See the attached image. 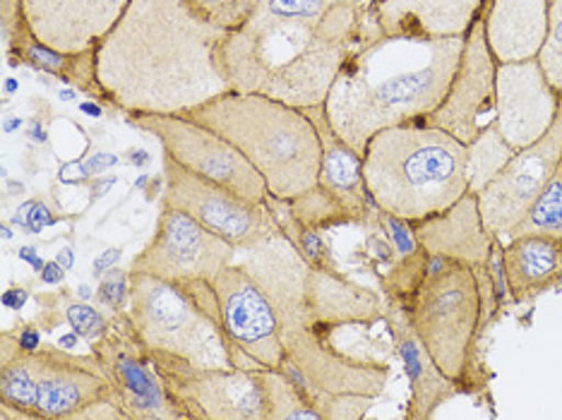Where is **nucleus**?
<instances>
[{"instance_id": "obj_1", "label": "nucleus", "mask_w": 562, "mask_h": 420, "mask_svg": "<svg viewBox=\"0 0 562 420\" xmlns=\"http://www.w3.org/2000/svg\"><path fill=\"white\" fill-rule=\"evenodd\" d=\"M226 36L188 0H131L97 48L99 84L127 116L195 109L232 92L220 63Z\"/></svg>"}, {"instance_id": "obj_2", "label": "nucleus", "mask_w": 562, "mask_h": 420, "mask_svg": "<svg viewBox=\"0 0 562 420\" xmlns=\"http://www.w3.org/2000/svg\"><path fill=\"white\" fill-rule=\"evenodd\" d=\"M380 34L373 0L337 5L321 22L252 18L226 36L220 63L232 92L305 111L325 106L347 58Z\"/></svg>"}, {"instance_id": "obj_3", "label": "nucleus", "mask_w": 562, "mask_h": 420, "mask_svg": "<svg viewBox=\"0 0 562 420\" xmlns=\"http://www.w3.org/2000/svg\"><path fill=\"white\" fill-rule=\"evenodd\" d=\"M380 282L385 300L404 313L408 327L462 397H479L491 387L485 339L505 310L485 266L420 248L394 262Z\"/></svg>"}, {"instance_id": "obj_4", "label": "nucleus", "mask_w": 562, "mask_h": 420, "mask_svg": "<svg viewBox=\"0 0 562 420\" xmlns=\"http://www.w3.org/2000/svg\"><path fill=\"white\" fill-rule=\"evenodd\" d=\"M467 36L392 39L380 34L344 63L325 113L337 135L363 157L385 127L420 125L447 97Z\"/></svg>"}, {"instance_id": "obj_5", "label": "nucleus", "mask_w": 562, "mask_h": 420, "mask_svg": "<svg viewBox=\"0 0 562 420\" xmlns=\"http://www.w3.org/2000/svg\"><path fill=\"white\" fill-rule=\"evenodd\" d=\"M181 116L228 139L265 178L272 200H296L317 185L323 143L305 111L262 94L226 92Z\"/></svg>"}, {"instance_id": "obj_6", "label": "nucleus", "mask_w": 562, "mask_h": 420, "mask_svg": "<svg viewBox=\"0 0 562 420\" xmlns=\"http://www.w3.org/2000/svg\"><path fill=\"white\" fill-rule=\"evenodd\" d=\"M363 178L378 209L418 224L469 193L467 145L428 125L385 127L366 145Z\"/></svg>"}, {"instance_id": "obj_7", "label": "nucleus", "mask_w": 562, "mask_h": 420, "mask_svg": "<svg viewBox=\"0 0 562 420\" xmlns=\"http://www.w3.org/2000/svg\"><path fill=\"white\" fill-rule=\"evenodd\" d=\"M238 254V262L258 279L270 298L279 317V332L303 329L331 337L385 322L387 303L378 291L351 282L341 272L315 270L281 231Z\"/></svg>"}, {"instance_id": "obj_8", "label": "nucleus", "mask_w": 562, "mask_h": 420, "mask_svg": "<svg viewBox=\"0 0 562 420\" xmlns=\"http://www.w3.org/2000/svg\"><path fill=\"white\" fill-rule=\"evenodd\" d=\"M119 401L104 365L92 351L75 353L44 347L24 353L15 334H0V404L20 409L27 420H78L97 401Z\"/></svg>"}, {"instance_id": "obj_9", "label": "nucleus", "mask_w": 562, "mask_h": 420, "mask_svg": "<svg viewBox=\"0 0 562 420\" xmlns=\"http://www.w3.org/2000/svg\"><path fill=\"white\" fill-rule=\"evenodd\" d=\"M127 315L149 349L176 353L202 367H232L212 279L164 282L159 276L131 272Z\"/></svg>"}, {"instance_id": "obj_10", "label": "nucleus", "mask_w": 562, "mask_h": 420, "mask_svg": "<svg viewBox=\"0 0 562 420\" xmlns=\"http://www.w3.org/2000/svg\"><path fill=\"white\" fill-rule=\"evenodd\" d=\"M284 371L323 420H361L385 391L392 365L382 353L344 349L337 334L284 329Z\"/></svg>"}, {"instance_id": "obj_11", "label": "nucleus", "mask_w": 562, "mask_h": 420, "mask_svg": "<svg viewBox=\"0 0 562 420\" xmlns=\"http://www.w3.org/2000/svg\"><path fill=\"white\" fill-rule=\"evenodd\" d=\"M149 351L166 389L188 420H267L262 371L202 367L169 351Z\"/></svg>"}, {"instance_id": "obj_12", "label": "nucleus", "mask_w": 562, "mask_h": 420, "mask_svg": "<svg viewBox=\"0 0 562 420\" xmlns=\"http://www.w3.org/2000/svg\"><path fill=\"white\" fill-rule=\"evenodd\" d=\"M127 123L155 135L164 155H169L183 169L198 173L204 181L232 190L255 205L270 202V190H267L258 169L228 139L216 135L210 127L190 121L181 113H171V116L139 113V116H127Z\"/></svg>"}, {"instance_id": "obj_13", "label": "nucleus", "mask_w": 562, "mask_h": 420, "mask_svg": "<svg viewBox=\"0 0 562 420\" xmlns=\"http://www.w3.org/2000/svg\"><path fill=\"white\" fill-rule=\"evenodd\" d=\"M161 202L190 214L238 252L260 246L281 231L270 205H255L232 190L204 181L169 155H164Z\"/></svg>"}, {"instance_id": "obj_14", "label": "nucleus", "mask_w": 562, "mask_h": 420, "mask_svg": "<svg viewBox=\"0 0 562 420\" xmlns=\"http://www.w3.org/2000/svg\"><path fill=\"white\" fill-rule=\"evenodd\" d=\"M228 341V363L238 371H277L284 361L279 317L270 298L236 258L212 276Z\"/></svg>"}, {"instance_id": "obj_15", "label": "nucleus", "mask_w": 562, "mask_h": 420, "mask_svg": "<svg viewBox=\"0 0 562 420\" xmlns=\"http://www.w3.org/2000/svg\"><path fill=\"white\" fill-rule=\"evenodd\" d=\"M116 387L127 420H188L157 373L151 351L139 339L127 310L111 315L109 332L89 343Z\"/></svg>"}, {"instance_id": "obj_16", "label": "nucleus", "mask_w": 562, "mask_h": 420, "mask_svg": "<svg viewBox=\"0 0 562 420\" xmlns=\"http://www.w3.org/2000/svg\"><path fill=\"white\" fill-rule=\"evenodd\" d=\"M236 258L238 250L232 243L207 231L190 214L161 202L155 236L127 270L159 276L164 282H190L212 279Z\"/></svg>"}, {"instance_id": "obj_17", "label": "nucleus", "mask_w": 562, "mask_h": 420, "mask_svg": "<svg viewBox=\"0 0 562 420\" xmlns=\"http://www.w3.org/2000/svg\"><path fill=\"white\" fill-rule=\"evenodd\" d=\"M562 167V104L558 118L539 143L519 149L507 167L479 193L483 224L497 238H507L529 214L546 185Z\"/></svg>"}, {"instance_id": "obj_18", "label": "nucleus", "mask_w": 562, "mask_h": 420, "mask_svg": "<svg viewBox=\"0 0 562 420\" xmlns=\"http://www.w3.org/2000/svg\"><path fill=\"white\" fill-rule=\"evenodd\" d=\"M495 72L497 63L485 42V24L481 15L467 34L462 60H459L447 97L420 125L438 127L462 145L474 143L495 121Z\"/></svg>"}, {"instance_id": "obj_19", "label": "nucleus", "mask_w": 562, "mask_h": 420, "mask_svg": "<svg viewBox=\"0 0 562 420\" xmlns=\"http://www.w3.org/2000/svg\"><path fill=\"white\" fill-rule=\"evenodd\" d=\"M562 97L548 84L539 60L503 63L495 72V123L515 151L551 130Z\"/></svg>"}, {"instance_id": "obj_20", "label": "nucleus", "mask_w": 562, "mask_h": 420, "mask_svg": "<svg viewBox=\"0 0 562 420\" xmlns=\"http://www.w3.org/2000/svg\"><path fill=\"white\" fill-rule=\"evenodd\" d=\"M127 5L131 0H22L32 34L63 54L97 50Z\"/></svg>"}, {"instance_id": "obj_21", "label": "nucleus", "mask_w": 562, "mask_h": 420, "mask_svg": "<svg viewBox=\"0 0 562 420\" xmlns=\"http://www.w3.org/2000/svg\"><path fill=\"white\" fill-rule=\"evenodd\" d=\"M488 0H378L380 30L392 39H454L481 20Z\"/></svg>"}, {"instance_id": "obj_22", "label": "nucleus", "mask_w": 562, "mask_h": 420, "mask_svg": "<svg viewBox=\"0 0 562 420\" xmlns=\"http://www.w3.org/2000/svg\"><path fill=\"white\" fill-rule=\"evenodd\" d=\"M385 322L394 351H397L404 365V375L408 379V404L404 413L408 420L432 418L440 411V406L452 401L454 397H462V391H459L454 382L440 373V367L430 359V353L414 334V329L408 327L406 317L397 305L387 303Z\"/></svg>"}, {"instance_id": "obj_23", "label": "nucleus", "mask_w": 562, "mask_h": 420, "mask_svg": "<svg viewBox=\"0 0 562 420\" xmlns=\"http://www.w3.org/2000/svg\"><path fill=\"white\" fill-rule=\"evenodd\" d=\"M420 248L440 258H450L471 266H485L495 236L485 228L479 195L467 193L450 209L414 224Z\"/></svg>"}, {"instance_id": "obj_24", "label": "nucleus", "mask_w": 562, "mask_h": 420, "mask_svg": "<svg viewBox=\"0 0 562 420\" xmlns=\"http://www.w3.org/2000/svg\"><path fill=\"white\" fill-rule=\"evenodd\" d=\"M485 42L497 66L539 56L548 32V0H488Z\"/></svg>"}, {"instance_id": "obj_25", "label": "nucleus", "mask_w": 562, "mask_h": 420, "mask_svg": "<svg viewBox=\"0 0 562 420\" xmlns=\"http://www.w3.org/2000/svg\"><path fill=\"white\" fill-rule=\"evenodd\" d=\"M505 276L515 305H529L562 286V240L524 234L503 246Z\"/></svg>"}, {"instance_id": "obj_26", "label": "nucleus", "mask_w": 562, "mask_h": 420, "mask_svg": "<svg viewBox=\"0 0 562 420\" xmlns=\"http://www.w3.org/2000/svg\"><path fill=\"white\" fill-rule=\"evenodd\" d=\"M305 113L315 123L323 143V163L317 188L341 200L353 212L359 224L370 222V216H373V202H370L363 178V157L337 135L335 127L327 121L325 106L305 109Z\"/></svg>"}, {"instance_id": "obj_27", "label": "nucleus", "mask_w": 562, "mask_h": 420, "mask_svg": "<svg viewBox=\"0 0 562 420\" xmlns=\"http://www.w3.org/2000/svg\"><path fill=\"white\" fill-rule=\"evenodd\" d=\"M30 66L40 72L54 75L63 84L80 89L89 99L106 101L109 97L99 84L97 78V50H85V54H63V50L50 48L42 44L36 36L30 32L24 36L15 58H12L10 68Z\"/></svg>"}, {"instance_id": "obj_28", "label": "nucleus", "mask_w": 562, "mask_h": 420, "mask_svg": "<svg viewBox=\"0 0 562 420\" xmlns=\"http://www.w3.org/2000/svg\"><path fill=\"white\" fill-rule=\"evenodd\" d=\"M517 151L505 143L501 127L493 121L485 130L467 145V181L469 193H481L501 173Z\"/></svg>"}, {"instance_id": "obj_29", "label": "nucleus", "mask_w": 562, "mask_h": 420, "mask_svg": "<svg viewBox=\"0 0 562 420\" xmlns=\"http://www.w3.org/2000/svg\"><path fill=\"white\" fill-rule=\"evenodd\" d=\"M284 205L291 212L293 219L303 226L315 228V231H329V228H337V226L359 224L353 212L344 205L341 200L325 193V190H321L317 185L308 190L305 195L284 202Z\"/></svg>"}, {"instance_id": "obj_30", "label": "nucleus", "mask_w": 562, "mask_h": 420, "mask_svg": "<svg viewBox=\"0 0 562 420\" xmlns=\"http://www.w3.org/2000/svg\"><path fill=\"white\" fill-rule=\"evenodd\" d=\"M267 391V420H323L303 389L284 371H262Z\"/></svg>"}, {"instance_id": "obj_31", "label": "nucleus", "mask_w": 562, "mask_h": 420, "mask_svg": "<svg viewBox=\"0 0 562 420\" xmlns=\"http://www.w3.org/2000/svg\"><path fill=\"white\" fill-rule=\"evenodd\" d=\"M524 234H541V236H553L562 240V167L551 178V183L546 185L541 197L533 202L529 214L524 216L507 238L524 236Z\"/></svg>"}, {"instance_id": "obj_32", "label": "nucleus", "mask_w": 562, "mask_h": 420, "mask_svg": "<svg viewBox=\"0 0 562 420\" xmlns=\"http://www.w3.org/2000/svg\"><path fill=\"white\" fill-rule=\"evenodd\" d=\"M262 0H188L195 15L224 32H236L252 20Z\"/></svg>"}, {"instance_id": "obj_33", "label": "nucleus", "mask_w": 562, "mask_h": 420, "mask_svg": "<svg viewBox=\"0 0 562 420\" xmlns=\"http://www.w3.org/2000/svg\"><path fill=\"white\" fill-rule=\"evenodd\" d=\"M536 60L548 84L562 97V0H548V32Z\"/></svg>"}, {"instance_id": "obj_34", "label": "nucleus", "mask_w": 562, "mask_h": 420, "mask_svg": "<svg viewBox=\"0 0 562 420\" xmlns=\"http://www.w3.org/2000/svg\"><path fill=\"white\" fill-rule=\"evenodd\" d=\"M344 3H361V0H262L252 18L321 22L329 10Z\"/></svg>"}, {"instance_id": "obj_35", "label": "nucleus", "mask_w": 562, "mask_h": 420, "mask_svg": "<svg viewBox=\"0 0 562 420\" xmlns=\"http://www.w3.org/2000/svg\"><path fill=\"white\" fill-rule=\"evenodd\" d=\"M66 322L78 332L87 343H94L104 337L111 327V317L99 313L92 303L87 300H66Z\"/></svg>"}, {"instance_id": "obj_36", "label": "nucleus", "mask_w": 562, "mask_h": 420, "mask_svg": "<svg viewBox=\"0 0 562 420\" xmlns=\"http://www.w3.org/2000/svg\"><path fill=\"white\" fill-rule=\"evenodd\" d=\"M97 303L104 305L111 313H123L131 305V270L113 266L99 279Z\"/></svg>"}, {"instance_id": "obj_37", "label": "nucleus", "mask_w": 562, "mask_h": 420, "mask_svg": "<svg viewBox=\"0 0 562 420\" xmlns=\"http://www.w3.org/2000/svg\"><path fill=\"white\" fill-rule=\"evenodd\" d=\"M60 219L50 212V207L42 200H27V216H24V231L42 234L44 228L56 226Z\"/></svg>"}, {"instance_id": "obj_38", "label": "nucleus", "mask_w": 562, "mask_h": 420, "mask_svg": "<svg viewBox=\"0 0 562 420\" xmlns=\"http://www.w3.org/2000/svg\"><path fill=\"white\" fill-rule=\"evenodd\" d=\"M12 334L18 339V347L24 353H34L44 347V337H42V327H36L34 322L20 325L18 329H12Z\"/></svg>"}, {"instance_id": "obj_39", "label": "nucleus", "mask_w": 562, "mask_h": 420, "mask_svg": "<svg viewBox=\"0 0 562 420\" xmlns=\"http://www.w3.org/2000/svg\"><path fill=\"white\" fill-rule=\"evenodd\" d=\"M121 258H123V248H109V250L101 252L99 258L94 260V264H92L94 279H101L109 270H113V266H119Z\"/></svg>"}, {"instance_id": "obj_40", "label": "nucleus", "mask_w": 562, "mask_h": 420, "mask_svg": "<svg viewBox=\"0 0 562 420\" xmlns=\"http://www.w3.org/2000/svg\"><path fill=\"white\" fill-rule=\"evenodd\" d=\"M66 266H63L60 262H56V260H46V264H44V270L40 272V279H42V284L44 286H60L63 282H66Z\"/></svg>"}, {"instance_id": "obj_41", "label": "nucleus", "mask_w": 562, "mask_h": 420, "mask_svg": "<svg viewBox=\"0 0 562 420\" xmlns=\"http://www.w3.org/2000/svg\"><path fill=\"white\" fill-rule=\"evenodd\" d=\"M116 163H119L116 155H97L85 163L82 171H85V175H99V173H106L109 169L116 167Z\"/></svg>"}, {"instance_id": "obj_42", "label": "nucleus", "mask_w": 562, "mask_h": 420, "mask_svg": "<svg viewBox=\"0 0 562 420\" xmlns=\"http://www.w3.org/2000/svg\"><path fill=\"white\" fill-rule=\"evenodd\" d=\"M27 300H30V291L27 288H18V286L8 288L5 294H3V298H0V303H3V308H8V310H22L24 305H27Z\"/></svg>"}, {"instance_id": "obj_43", "label": "nucleus", "mask_w": 562, "mask_h": 420, "mask_svg": "<svg viewBox=\"0 0 562 420\" xmlns=\"http://www.w3.org/2000/svg\"><path fill=\"white\" fill-rule=\"evenodd\" d=\"M18 258H20L22 262H27V264L32 266V272H36V274H40V272L44 270V264H46V260L42 258L40 250H36L34 246H22V248L18 250Z\"/></svg>"}, {"instance_id": "obj_44", "label": "nucleus", "mask_w": 562, "mask_h": 420, "mask_svg": "<svg viewBox=\"0 0 562 420\" xmlns=\"http://www.w3.org/2000/svg\"><path fill=\"white\" fill-rule=\"evenodd\" d=\"M78 109H80L82 116H89V118H101V116H104V106H101V101H97V99L80 101Z\"/></svg>"}, {"instance_id": "obj_45", "label": "nucleus", "mask_w": 562, "mask_h": 420, "mask_svg": "<svg viewBox=\"0 0 562 420\" xmlns=\"http://www.w3.org/2000/svg\"><path fill=\"white\" fill-rule=\"evenodd\" d=\"M24 135H30L34 143H40V145H44L46 139H48V135H46V127L40 123V121H32L30 123V127H27V133Z\"/></svg>"}, {"instance_id": "obj_46", "label": "nucleus", "mask_w": 562, "mask_h": 420, "mask_svg": "<svg viewBox=\"0 0 562 420\" xmlns=\"http://www.w3.org/2000/svg\"><path fill=\"white\" fill-rule=\"evenodd\" d=\"M80 341H85V339H82L78 332H72V329H70V332H68V334H63L56 343H58V347H63V349L75 351V349L80 347Z\"/></svg>"}, {"instance_id": "obj_47", "label": "nucleus", "mask_w": 562, "mask_h": 420, "mask_svg": "<svg viewBox=\"0 0 562 420\" xmlns=\"http://www.w3.org/2000/svg\"><path fill=\"white\" fill-rule=\"evenodd\" d=\"M56 262H60L66 270H72L75 266V250L70 246H63L58 252H56Z\"/></svg>"}, {"instance_id": "obj_48", "label": "nucleus", "mask_w": 562, "mask_h": 420, "mask_svg": "<svg viewBox=\"0 0 562 420\" xmlns=\"http://www.w3.org/2000/svg\"><path fill=\"white\" fill-rule=\"evenodd\" d=\"M20 127H24V121L20 116H5L3 118V133L5 135H15Z\"/></svg>"}, {"instance_id": "obj_49", "label": "nucleus", "mask_w": 562, "mask_h": 420, "mask_svg": "<svg viewBox=\"0 0 562 420\" xmlns=\"http://www.w3.org/2000/svg\"><path fill=\"white\" fill-rule=\"evenodd\" d=\"M20 92V82L15 78H5L3 80V101H8L10 97H15Z\"/></svg>"}, {"instance_id": "obj_50", "label": "nucleus", "mask_w": 562, "mask_h": 420, "mask_svg": "<svg viewBox=\"0 0 562 420\" xmlns=\"http://www.w3.org/2000/svg\"><path fill=\"white\" fill-rule=\"evenodd\" d=\"M131 161L135 163V167H147V163L151 161V157H149V151H145V149H133L131 151Z\"/></svg>"}, {"instance_id": "obj_51", "label": "nucleus", "mask_w": 562, "mask_h": 420, "mask_svg": "<svg viewBox=\"0 0 562 420\" xmlns=\"http://www.w3.org/2000/svg\"><path fill=\"white\" fill-rule=\"evenodd\" d=\"M75 296H78L80 300H92V298H97V291H92V286H89V284H80L78 286V291H75Z\"/></svg>"}, {"instance_id": "obj_52", "label": "nucleus", "mask_w": 562, "mask_h": 420, "mask_svg": "<svg viewBox=\"0 0 562 420\" xmlns=\"http://www.w3.org/2000/svg\"><path fill=\"white\" fill-rule=\"evenodd\" d=\"M75 97H78V92H75V87H66V89H60V92H58L60 101H75Z\"/></svg>"}, {"instance_id": "obj_53", "label": "nucleus", "mask_w": 562, "mask_h": 420, "mask_svg": "<svg viewBox=\"0 0 562 420\" xmlns=\"http://www.w3.org/2000/svg\"><path fill=\"white\" fill-rule=\"evenodd\" d=\"M12 236H15V234H12V228L10 226H0V238H3V240H12Z\"/></svg>"}, {"instance_id": "obj_54", "label": "nucleus", "mask_w": 562, "mask_h": 420, "mask_svg": "<svg viewBox=\"0 0 562 420\" xmlns=\"http://www.w3.org/2000/svg\"><path fill=\"white\" fill-rule=\"evenodd\" d=\"M373 3H378V0H373Z\"/></svg>"}]
</instances>
